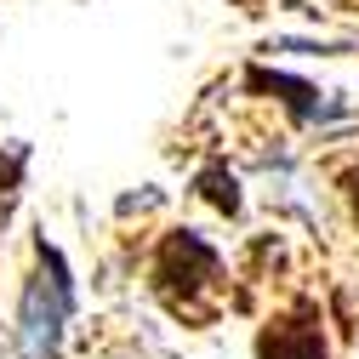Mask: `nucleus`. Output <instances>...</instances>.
Returning <instances> with one entry per match:
<instances>
[{"instance_id": "1", "label": "nucleus", "mask_w": 359, "mask_h": 359, "mask_svg": "<svg viewBox=\"0 0 359 359\" xmlns=\"http://www.w3.org/2000/svg\"><path fill=\"white\" fill-rule=\"evenodd\" d=\"M74 313V280H69V262L57 245L40 240V274L23 291V313H18V342L29 359H57L63 348V325Z\"/></svg>"}, {"instance_id": "2", "label": "nucleus", "mask_w": 359, "mask_h": 359, "mask_svg": "<svg viewBox=\"0 0 359 359\" xmlns=\"http://www.w3.org/2000/svg\"><path fill=\"white\" fill-rule=\"evenodd\" d=\"M217 274H222V262H217V251H211L194 229H171V234H165V245H160V257H154V280H160V291H165L177 308H194V297H200Z\"/></svg>"}, {"instance_id": "3", "label": "nucleus", "mask_w": 359, "mask_h": 359, "mask_svg": "<svg viewBox=\"0 0 359 359\" xmlns=\"http://www.w3.org/2000/svg\"><path fill=\"white\" fill-rule=\"evenodd\" d=\"M245 92H268L291 109L297 126H320V120H342V103H331L320 86H308L297 74H280V69H245Z\"/></svg>"}, {"instance_id": "4", "label": "nucleus", "mask_w": 359, "mask_h": 359, "mask_svg": "<svg viewBox=\"0 0 359 359\" xmlns=\"http://www.w3.org/2000/svg\"><path fill=\"white\" fill-rule=\"evenodd\" d=\"M257 359H331L325 337L313 325V308H297L291 320H274L257 337Z\"/></svg>"}, {"instance_id": "5", "label": "nucleus", "mask_w": 359, "mask_h": 359, "mask_svg": "<svg viewBox=\"0 0 359 359\" xmlns=\"http://www.w3.org/2000/svg\"><path fill=\"white\" fill-rule=\"evenodd\" d=\"M194 189H200L217 211H229V217H240V205H245V200H240V183H234V171H229V165H205V171L194 177Z\"/></svg>"}, {"instance_id": "6", "label": "nucleus", "mask_w": 359, "mask_h": 359, "mask_svg": "<svg viewBox=\"0 0 359 359\" xmlns=\"http://www.w3.org/2000/svg\"><path fill=\"white\" fill-rule=\"evenodd\" d=\"M18 171H23V149H12V154H6V165H0V194L18 183Z\"/></svg>"}, {"instance_id": "7", "label": "nucleus", "mask_w": 359, "mask_h": 359, "mask_svg": "<svg viewBox=\"0 0 359 359\" xmlns=\"http://www.w3.org/2000/svg\"><path fill=\"white\" fill-rule=\"evenodd\" d=\"M342 183H348V200H353V217H359V165H353V171L342 177Z\"/></svg>"}]
</instances>
